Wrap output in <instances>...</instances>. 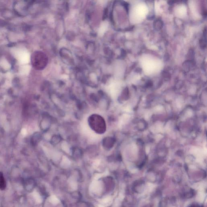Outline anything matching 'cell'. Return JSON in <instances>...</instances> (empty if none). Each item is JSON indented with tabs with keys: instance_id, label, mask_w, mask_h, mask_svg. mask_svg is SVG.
<instances>
[{
	"instance_id": "cell-1",
	"label": "cell",
	"mask_w": 207,
	"mask_h": 207,
	"mask_svg": "<svg viewBox=\"0 0 207 207\" xmlns=\"http://www.w3.org/2000/svg\"><path fill=\"white\" fill-rule=\"evenodd\" d=\"M88 123L91 129L99 134L104 133L106 130L105 121L103 117L97 114H93L88 118Z\"/></svg>"
},
{
	"instance_id": "cell-2",
	"label": "cell",
	"mask_w": 207,
	"mask_h": 207,
	"mask_svg": "<svg viewBox=\"0 0 207 207\" xmlns=\"http://www.w3.org/2000/svg\"><path fill=\"white\" fill-rule=\"evenodd\" d=\"M113 140L110 137H106L103 140V146L106 149H109L108 144L112 147L113 144Z\"/></svg>"
},
{
	"instance_id": "cell-3",
	"label": "cell",
	"mask_w": 207,
	"mask_h": 207,
	"mask_svg": "<svg viewBox=\"0 0 207 207\" xmlns=\"http://www.w3.org/2000/svg\"><path fill=\"white\" fill-rule=\"evenodd\" d=\"M6 187V183L3 175L2 172H0V188L4 190Z\"/></svg>"
},
{
	"instance_id": "cell-4",
	"label": "cell",
	"mask_w": 207,
	"mask_h": 207,
	"mask_svg": "<svg viewBox=\"0 0 207 207\" xmlns=\"http://www.w3.org/2000/svg\"><path fill=\"white\" fill-rule=\"evenodd\" d=\"M163 26V23L161 20L158 19L155 21L154 23V26L156 30H160L162 28Z\"/></svg>"
}]
</instances>
